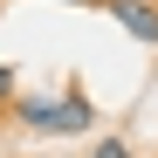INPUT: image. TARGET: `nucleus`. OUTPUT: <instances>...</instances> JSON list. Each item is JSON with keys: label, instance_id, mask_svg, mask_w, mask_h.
I'll return each instance as SVG.
<instances>
[{"label": "nucleus", "instance_id": "f257e3e1", "mask_svg": "<svg viewBox=\"0 0 158 158\" xmlns=\"http://www.w3.org/2000/svg\"><path fill=\"white\" fill-rule=\"evenodd\" d=\"M14 117L28 124V131H48V138H83V131H96V103L83 83H69L62 103H48V96H14Z\"/></svg>", "mask_w": 158, "mask_h": 158}, {"label": "nucleus", "instance_id": "f03ea898", "mask_svg": "<svg viewBox=\"0 0 158 158\" xmlns=\"http://www.w3.org/2000/svg\"><path fill=\"white\" fill-rule=\"evenodd\" d=\"M103 7H110V21H117L131 41L158 48V0H103Z\"/></svg>", "mask_w": 158, "mask_h": 158}, {"label": "nucleus", "instance_id": "7ed1b4c3", "mask_svg": "<svg viewBox=\"0 0 158 158\" xmlns=\"http://www.w3.org/2000/svg\"><path fill=\"white\" fill-rule=\"evenodd\" d=\"M96 158H131V144H124V138H103V144H96Z\"/></svg>", "mask_w": 158, "mask_h": 158}, {"label": "nucleus", "instance_id": "20e7f679", "mask_svg": "<svg viewBox=\"0 0 158 158\" xmlns=\"http://www.w3.org/2000/svg\"><path fill=\"white\" fill-rule=\"evenodd\" d=\"M7 103H14V69L0 62V110H7Z\"/></svg>", "mask_w": 158, "mask_h": 158}, {"label": "nucleus", "instance_id": "39448f33", "mask_svg": "<svg viewBox=\"0 0 158 158\" xmlns=\"http://www.w3.org/2000/svg\"><path fill=\"white\" fill-rule=\"evenodd\" d=\"M69 7H96V0H69Z\"/></svg>", "mask_w": 158, "mask_h": 158}]
</instances>
